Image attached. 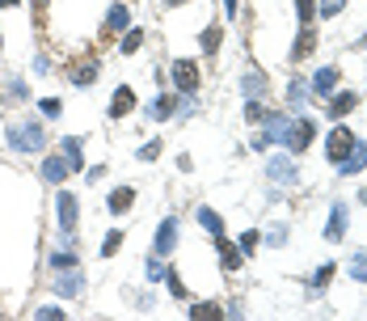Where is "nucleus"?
I'll return each instance as SVG.
<instances>
[{
  "label": "nucleus",
  "mask_w": 367,
  "mask_h": 321,
  "mask_svg": "<svg viewBox=\"0 0 367 321\" xmlns=\"http://www.w3.org/2000/svg\"><path fill=\"white\" fill-rule=\"evenodd\" d=\"M42 144H46L42 123L25 119V123H13V127H8V148H13V152H38Z\"/></svg>",
  "instance_id": "nucleus-1"
},
{
  "label": "nucleus",
  "mask_w": 367,
  "mask_h": 321,
  "mask_svg": "<svg viewBox=\"0 0 367 321\" xmlns=\"http://www.w3.org/2000/svg\"><path fill=\"white\" fill-rule=\"evenodd\" d=\"M169 76H173V85H178L186 97H194V89H199V63H194V59H173V63H169Z\"/></svg>",
  "instance_id": "nucleus-2"
},
{
  "label": "nucleus",
  "mask_w": 367,
  "mask_h": 321,
  "mask_svg": "<svg viewBox=\"0 0 367 321\" xmlns=\"http://www.w3.org/2000/svg\"><path fill=\"white\" fill-rule=\"evenodd\" d=\"M266 178H270V182H279V186H296V182H300V169H296L292 152L270 157V161H266Z\"/></svg>",
  "instance_id": "nucleus-3"
},
{
  "label": "nucleus",
  "mask_w": 367,
  "mask_h": 321,
  "mask_svg": "<svg viewBox=\"0 0 367 321\" xmlns=\"http://www.w3.org/2000/svg\"><path fill=\"white\" fill-rule=\"evenodd\" d=\"M313 135H317V127H313V119H292V131H287V140H283V148L287 152H304L309 144H313Z\"/></svg>",
  "instance_id": "nucleus-4"
},
{
  "label": "nucleus",
  "mask_w": 367,
  "mask_h": 321,
  "mask_svg": "<svg viewBox=\"0 0 367 321\" xmlns=\"http://www.w3.org/2000/svg\"><path fill=\"white\" fill-rule=\"evenodd\" d=\"M178 246V216H165L156 224V241H152V254L156 258H169V250Z\"/></svg>",
  "instance_id": "nucleus-5"
},
{
  "label": "nucleus",
  "mask_w": 367,
  "mask_h": 321,
  "mask_svg": "<svg viewBox=\"0 0 367 321\" xmlns=\"http://www.w3.org/2000/svg\"><path fill=\"white\" fill-rule=\"evenodd\" d=\"M355 144H359V140L351 135V127H342V123H338V127L330 131V140H325V148H330V161L338 165V161H342V157H347V152H351Z\"/></svg>",
  "instance_id": "nucleus-6"
},
{
  "label": "nucleus",
  "mask_w": 367,
  "mask_h": 321,
  "mask_svg": "<svg viewBox=\"0 0 367 321\" xmlns=\"http://www.w3.org/2000/svg\"><path fill=\"white\" fill-rule=\"evenodd\" d=\"M55 212H59V229L72 237V229H76V212H80L76 195H72V190H59V195H55Z\"/></svg>",
  "instance_id": "nucleus-7"
},
{
  "label": "nucleus",
  "mask_w": 367,
  "mask_h": 321,
  "mask_svg": "<svg viewBox=\"0 0 367 321\" xmlns=\"http://www.w3.org/2000/svg\"><path fill=\"white\" fill-rule=\"evenodd\" d=\"M287 131H292V119H287V114H266V119H262V140H266V144H283Z\"/></svg>",
  "instance_id": "nucleus-8"
},
{
  "label": "nucleus",
  "mask_w": 367,
  "mask_h": 321,
  "mask_svg": "<svg viewBox=\"0 0 367 321\" xmlns=\"http://www.w3.org/2000/svg\"><path fill=\"white\" fill-rule=\"evenodd\" d=\"M347 224H351V220H347V203H334V207H330V224H325V241L338 246V241L347 237Z\"/></svg>",
  "instance_id": "nucleus-9"
},
{
  "label": "nucleus",
  "mask_w": 367,
  "mask_h": 321,
  "mask_svg": "<svg viewBox=\"0 0 367 321\" xmlns=\"http://www.w3.org/2000/svg\"><path fill=\"white\" fill-rule=\"evenodd\" d=\"M363 165H367V144L359 140V144H355V148H351V152L338 161V178H351V174H359Z\"/></svg>",
  "instance_id": "nucleus-10"
},
{
  "label": "nucleus",
  "mask_w": 367,
  "mask_h": 321,
  "mask_svg": "<svg viewBox=\"0 0 367 321\" xmlns=\"http://www.w3.org/2000/svg\"><path fill=\"white\" fill-rule=\"evenodd\" d=\"M131 106H135V89H131V85H118L114 97H110V119H127Z\"/></svg>",
  "instance_id": "nucleus-11"
},
{
  "label": "nucleus",
  "mask_w": 367,
  "mask_h": 321,
  "mask_svg": "<svg viewBox=\"0 0 367 321\" xmlns=\"http://www.w3.org/2000/svg\"><path fill=\"white\" fill-rule=\"evenodd\" d=\"M355 106H359V93H355V89H342V93H330V119H334V123H338L342 114H351Z\"/></svg>",
  "instance_id": "nucleus-12"
},
{
  "label": "nucleus",
  "mask_w": 367,
  "mask_h": 321,
  "mask_svg": "<svg viewBox=\"0 0 367 321\" xmlns=\"http://www.w3.org/2000/svg\"><path fill=\"white\" fill-rule=\"evenodd\" d=\"M55 292H59L63 301H80V292H85L80 271H72V267H68V275H59V279H55Z\"/></svg>",
  "instance_id": "nucleus-13"
},
{
  "label": "nucleus",
  "mask_w": 367,
  "mask_h": 321,
  "mask_svg": "<svg viewBox=\"0 0 367 321\" xmlns=\"http://www.w3.org/2000/svg\"><path fill=\"white\" fill-rule=\"evenodd\" d=\"M63 161H68V169H85V157H80V148H85V140L80 135H63Z\"/></svg>",
  "instance_id": "nucleus-14"
},
{
  "label": "nucleus",
  "mask_w": 367,
  "mask_h": 321,
  "mask_svg": "<svg viewBox=\"0 0 367 321\" xmlns=\"http://www.w3.org/2000/svg\"><path fill=\"white\" fill-rule=\"evenodd\" d=\"M131 203H135V186H118V190L110 195V216H127Z\"/></svg>",
  "instance_id": "nucleus-15"
},
{
  "label": "nucleus",
  "mask_w": 367,
  "mask_h": 321,
  "mask_svg": "<svg viewBox=\"0 0 367 321\" xmlns=\"http://www.w3.org/2000/svg\"><path fill=\"white\" fill-rule=\"evenodd\" d=\"M317 51V34H313V25H300V38H296V47H292V59H304V55H313Z\"/></svg>",
  "instance_id": "nucleus-16"
},
{
  "label": "nucleus",
  "mask_w": 367,
  "mask_h": 321,
  "mask_svg": "<svg viewBox=\"0 0 367 321\" xmlns=\"http://www.w3.org/2000/svg\"><path fill=\"white\" fill-rule=\"evenodd\" d=\"M338 80H342V76H338V68H321V72L313 76V93H325V97H330V93L338 89Z\"/></svg>",
  "instance_id": "nucleus-17"
},
{
  "label": "nucleus",
  "mask_w": 367,
  "mask_h": 321,
  "mask_svg": "<svg viewBox=\"0 0 367 321\" xmlns=\"http://www.w3.org/2000/svg\"><path fill=\"white\" fill-rule=\"evenodd\" d=\"M309 97H313V85H304V80H292V89H287V102H292V114H300V110L309 106Z\"/></svg>",
  "instance_id": "nucleus-18"
},
{
  "label": "nucleus",
  "mask_w": 367,
  "mask_h": 321,
  "mask_svg": "<svg viewBox=\"0 0 367 321\" xmlns=\"http://www.w3.org/2000/svg\"><path fill=\"white\" fill-rule=\"evenodd\" d=\"M173 110H178V102H173V93H161V97H156V102L148 106V119H156V123H165V119H169Z\"/></svg>",
  "instance_id": "nucleus-19"
},
{
  "label": "nucleus",
  "mask_w": 367,
  "mask_h": 321,
  "mask_svg": "<svg viewBox=\"0 0 367 321\" xmlns=\"http://www.w3.org/2000/svg\"><path fill=\"white\" fill-rule=\"evenodd\" d=\"M72 169H68V161L63 157H51V161H42V182H63Z\"/></svg>",
  "instance_id": "nucleus-20"
},
{
  "label": "nucleus",
  "mask_w": 367,
  "mask_h": 321,
  "mask_svg": "<svg viewBox=\"0 0 367 321\" xmlns=\"http://www.w3.org/2000/svg\"><path fill=\"white\" fill-rule=\"evenodd\" d=\"M131 25V8L127 4H110V13H106V30H127Z\"/></svg>",
  "instance_id": "nucleus-21"
},
{
  "label": "nucleus",
  "mask_w": 367,
  "mask_h": 321,
  "mask_svg": "<svg viewBox=\"0 0 367 321\" xmlns=\"http://www.w3.org/2000/svg\"><path fill=\"white\" fill-rule=\"evenodd\" d=\"M199 224H203V229H207L216 241L224 237V220H220V212H211V207H199Z\"/></svg>",
  "instance_id": "nucleus-22"
},
{
  "label": "nucleus",
  "mask_w": 367,
  "mask_h": 321,
  "mask_svg": "<svg viewBox=\"0 0 367 321\" xmlns=\"http://www.w3.org/2000/svg\"><path fill=\"white\" fill-rule=\"evenodd\" d=\"M241 89H245V97H262L266 93V76L262 72H245L241 76Z\"/></svg>",
  "instance_id": "nucleus-23"
},
{
  "label": "nucleus",
  "mask_w": 367,
  "mask_h": 321,
  "mask_svg": "<svg viewBox=\"0 0 367 321\" xmlns=\"http://www.w3.org/2000/svg\"><path fill=\"white\" fill-rule=\"evenodd\" d=\"M97 72H101L97 63H80V68L72 72V85H76V89H89V85L97 80Z\"/></svg>",
  "instance_id": "nucleus-24"
},
{
  "label": "nucleus",
  "mask_w": 367,
  "mask_h": 321,
  "mask_svg": "<svg viewBox=\"0 0 367 321\" xmlns=\"http://www.w3.org/2000/svg\"><path fill=\"white\" fill-rule=\"evenodd\" d=\"M139 47H144V30H131V25H127V34H123V47H118V51H123V55H135Z\"/></svg>",
  "instance_id": "nucleus-25"
},
{
  "label": "nucleus",
  "mask_w": 367,
  "mask_h": 321,
  "mask_svg": "<svg viewBox=\"0 0 367 321\" xmlns=\"http://www.w3.org/2000/svg\"><path fill=\"white\" fill-rule=\"evenodd\" d=\"M216 246H220V262H224V271H237V267H241V254H237V250H232L224 237H220Z\"/></svg>",
  "instance_id": "nucleus-26"
},
{
  "label": "nucleus",
  "mask_w": 367,
  "mask_h": 321,
  "mask_svg": "<svg viewBox=\"0 0 367 321\" xmlns=\"http://www.w3.org/2000/svg\"><path fill=\"white\" fill-rule=\"evenodd\" d=\"M161 284H165V288H169V296H178V301H186V284H182V279H178V271H173V267H169V271H165V275H161Z\"/></svg>",
  "instance_id": "nucleus-27"
},
{
  "label": "nucleus",
  "mask_w": 367,
  "mask_h": 321,
  "mask_svg": "<svg viewBox=\"0 0 367 321\" xmlns=\"http://www.w3.org/2000/svg\"><path fill=\"white\" fill-rule=\"evenodd\" d=\"M347 271H351V279H355V284H367V254H355Z\"/></svg>",
  "instance_id": "nucleus-28"
},
{
  "label": "nucleus",
  "mask_w": 367,
  "mask_h": 321,
  "mask_svg": "<svg viewBox=\"0 0 367 321\" xmlns=\"http://www.w3.org/2000/svg\"><path fill=\"white\" fill-rule=\"evenodd\" d=\"M190 317H199V321L220 317V305H211V301H199V305H190Z\"/></svg>",
  "instance_id": "nucleus-29"
},
{
  "label": "nucleus",
  "mask_w": 367,
  "mask_h": 321,
  "mask_svg": "<svg viewBox=\"0 0 367 321\" xmlns=\"http://www.w3.org/2000/svg\"><path fill=\"white\" fill-rule=\"evenodd\" d=\"M220 38H224V30H220V25H207V30H203V51L211 55V51L220 47Z\"/></svg>",
  "instance_id": "nucleus-30"
},
{
  "label": "nucleus",
  "mask_w": 367,
  "mask_h": 321,
  "mask_svg": "<svg viewBox=\"0 0 367 321\" xmlns=\"http://www.w3.org/2000/svg\"><path fill=\"white\" fill-rule=\"evenodd\" d=\"M266 114H270V110H266V106H262L258 97H249V102H245V119H249V123H262Z\"/></svg>",
  "instance_id": "nucleus-31"
},
{
  "label": "nucleus",
  "mask_w": 367,
  "mask_h": 321,
  "mask_svg": "<svg viewBox=\"0 0 367 321\" xmlns=\"http://www.w3.org/2000/svg\"><path fill=\"white\" fill-rule=\"evenodd\" d=\"M118 246H123V233L114 229V233H106V241H101V258H114L118 254Z\"/></svg>",
  "instance_id": "nucleus-32"
},
{
  "label": "nucleus",
  "mask_w": 367,
  "mask_h": 321,
  "mask_svg": "<svg viewBox=\"0 0 367 321\" xmlns=\"http://www.w3.org/2000/svg\"><path fill=\"white\" fill-rule=\"evenodd\" d=\"M334 271H338V267H334V262H325V267H321V271L313 275V292H321V288H325V284L334 279Z\"/></svg>",
  "instance_id": "nucleus-33"
},
{
  "label": "nucleus",
  "mask_w": 367,
  "mask_h": 321,
  "mask_svg": "<svg viewBox=\"0 0 367 321\" xmlns=\"http://www.w3.org/2000/svg\"><path fill=\"white\" fill-rule=\"evenodd\" d=\"M342 8H347V0H321L317 4V17H338Z\"/></svg>",
  "instance_id": "nucleus-34"
},
{
  "label": "nucleus",
  "mask_w": 367,
  "mask_h": 321,
  "mask_svg": "<svg viewBox=\"0 0 367 321\" xmlns=\"http://www.w3.org/2000/svg\"><path fill=\"white\" fill-rule=\"evenodd\" d=\"M296 8H300V25H309L317 17V0H296Z\"/></svg>",
  "instance_id": "nucleus-35"
},
{
  "label": "nucleus",
  "mask_w": 367,
  "mask_h": 321,
  "mask_svg": "<svg viewBox=\"0 0 367 321\" xmlns=\"http://www.w3.org/2000/svg\"><path fill=\"white\" fill-rule=\"evenodd\" d=\"M161 157V140H148L144 148H139V161H156Z\"/></svg>",
  "instance_id": "nucleus-36"
},
{
  "label": "nucleus",
  "mask_w": 367,
  "mask_h": 321,
  "mask_svg": "<svg viewBox=\"0 0 367 321\" xmlns=\"http://www.w3.org/2000/svg\"><path fill=\"white\" fill-rule=\"evenodd\" d=\"M34 317H38V321H59L63 313H59L55 305H42V309H34Z\"/></svg>",
  "instance_id": "nucleus-37"
},
{
  "label": "nucleus",
  "mask_w": 367,
  "mask_h": 321,
  "mask_svg": "<svg viewBox=\"0 0 367 321\" xmlns=\"http://www.w3.org/2000/svg\"><path fill=\"white\" fill-rule=\"evenodd\" d=\"M38 110H42L46 119H55V114H59V97H42V102H38Z\"/></svg>",
  "instance_id": "nucleus-38"
},
{
  "label": "nucleus",
  "mask_w": 367,
  "mask_h": 321,
  "mask_svg": "<svg viewBox=\"0 0 367 321\" xmlns=\"http://www.w3.org/2000/svg\"><path fill=\"white\" fill-rule=\"evenodd\" d=\"M51 262H55V271H63V267H76V254H72V250H68V254H55V258H51Z\"/></svg>",
  "instance_id": "nucleus-39"
},
{
  "label": "nucleus",
  "mask_w": 367,
  "mask_h": 321,
  "mask_svg": "<svg viewBox=\"0 0 367 321\" xmlns=\"http://www.w3.org/2000/svg\"><path fill=\"white\" fill-rule=\"evenodd\" d=\"M258 241H262V233H254V229H249V233H241V250H254Z\"/></svg>",
  "instance_id": "nucleus-40"
},
{
  "label": "nucleus",
  "mask_w": 367,
  "mask_h": 321,
  "mask_svg": "<svg viewBox=\"0 0 367 321\" xmlns=\"http://www.w3.org/2000/svg\"><path fill=\"white\" fill-rule=\"evenodd\" d=\"M283 241H287V229H283V224H279V229H270V246H283Z\"/></svg>",
  "instance_id": "nucleus-41"
},
{
  "label": "nucleus",
  "mask_w": 367,
  "mask_h": 321,
  "mask_svg": "<svg viewBox=\"0 0 367 321\" xmlns=\"http://www.w3.org/2000/svg\"><path fill=\"white\" fill-rule=\"evenodd\" d=\"M224 8H228V17H237V8H241V0H224Z\"/></svg>",
  "instance_id": "nucleus-42"
},
{
  "label": "nucleus",
  "mask_w": 367,
  "mask_h": 321,
  "mask_svg": "<svg viewBox=\"0 0 367 321\" xmlns=\"http://www.w3.org/2000/svg\"><path fill=\"white\" fill-rule=\"evenodd\" d=\"M30 4H34V13H42V4H46V0H30Z\"/></svg>",
  "instance_id": "nucleus-43"
},
{
  "label": "nucleus",
  "mask_w": 367,
  "mask_h": 321,
  "mask_svg": "<svg viewBox=\"0 0 367 321\" xmlns=\"http://www.w3.org/2000/svg\"><path fill=\"white\" fill-rule=\"evenodd\" d=\"M13 4H21V0H0V8H13Z\"/></svg>",
  "instance_id": "nucleus-44"
},
{
  "label": "nucleus",
  "mask_w": 367,
  "mask_h": 321,
  "mask_svg": "<svg viewBox=\"0 0 367 321\" xmlns=\"http://www.w3.org/2000/svg\"><path fill=\"white\" fill-rule=\"evenodd\" d=\"M359 199H363V203H367V186H363V190H359Z\"/></svg>",
  "instance_id": "nucleus-45"
},
{
  "label": "nucleus",
  "mask_w": 367,
  "mask_h": 321,
  "mask_svg": "<svg viewBox=\"0 0 367 321\" xmlns=\"http://www.w3.org/2000/svg\"><path fill=\"white\" fill-rule=\"evenodd\" d=\"M165 4H186V0H165Z\"/></svg>",
  "instance_id": "nucleus-46"
},
{
  "label": "nucleus",
  "mask_w": 367,
  "mask_h": 321,
  "mask_svg": "<svg viewBox=\"0 0 367 321\" xmlns=\"http://www.w3.org/2000/svg\"><path fill=\"white\" fill-rule=\"evenodd\" d=\"M0 47H4V34H0Z\"/></svg>",
  "instance_id": "nucleus-47"
}]
</instances>
